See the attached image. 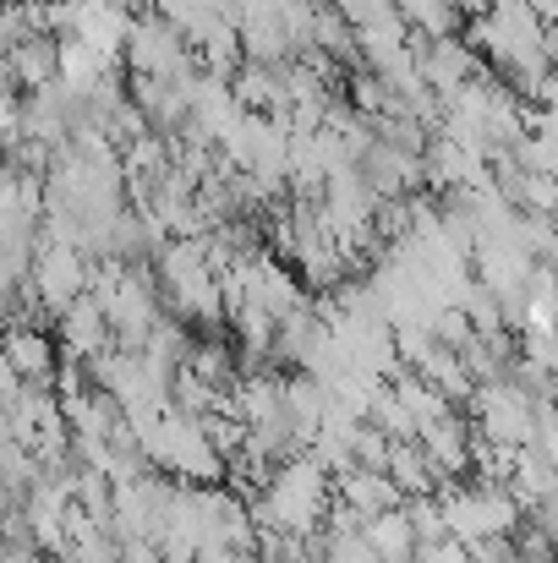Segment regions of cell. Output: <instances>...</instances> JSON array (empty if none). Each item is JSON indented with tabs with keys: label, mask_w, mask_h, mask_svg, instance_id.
<instances>
[{
	"label": "cell",
	"mask_w": 558,
	"mask_h": 563,
	"mask_svg": "<svg viewBox=\"0 0 558 563\" xmlns=\"http://www.w3.org/2000/svg\"><path fill=\"white\" fill-rule=\"evenodd\" d=\"M400 16L422 38H449L460 27V5L455 0H400Z\"/></svg>",
	"instance_id": "cb8c5ba5"
},
{
	"label": "cell",
	"mask_w": 558,
	"mask_h": 563,
	"mask_svg": "<svg viewBox=\"0 0 558 563\" xmlns=\"http://www.w3.org/2000/svg\"><path fill=\"white\" fill-rule=\"evenodd\" d=\"M154 274H160L171 318L203 323V329H214L225 318V290H219V268L208 257V235H171L154 257Z\"/></svg>",
	"instance_id": "6da1fadb"
},
{
	"label": "cell",
	"mask_w": 558,
	"mask_h": 563,
	"mask_svg": "<svg viewBox=\"0 0 558 563\" xmlns=\"http://www.w3.org/2000/svg\"><path fill=\"white\" fill-rule=\"evenodd\" d=\"M132 5L127 0H88V5H72V27H66V38H83V44H94L99 55H121V44H127V27H132Z\"/></svg>",
	"instance_id": "8fae6325"
},
{
	"label": "cell",
	"mask_w": 558,
	"mask_h": 563,
	"mask_svg": "<svg viewBox=\"0 0 558 563\" xmlns=\"http://www.w3.org/2000/svg\"><path fill=\"white\" fill-rule=\"evenodd\" d=\"M6 60H11L17 88H44V82L61 77V38L55 33H28L6 49Z\"/></svg>",
	"instance_id": "9a60e30c"
},
{
	"label": "cell",
	"mask_w": 558,
	"mask_h": 563,
	"mask_svg": "<svg viewBox=\"0 0 558 563\" xmlns=\"http://www.w3.org/2000/svg\"><path fill=\"white\" fill-rule=\"evenodd\" d=\"M0 356L17 367L22 383H55V367H61L55 340H50L39 323H17V329H6V334H0Z\"/></svg>",
	"instance_id": "7c38bea8"
},
{
	"label": "cell",
	"mask_w": 558,
	"mask_h": 563,
	"mask_svg": "<svg viewBox=\"0 0 558 563\" xmlns=\"http://www.w3.org/2000/svg\"><path fill=\"white\" fill-rule=\"evenodd\" d=\"M121 563H165L160 542H121Z\"/></svg>",
	"instance_id": "e575fe53"
},
{
	"label": "cell",
	"mask_w": 558,
	"mask_h": 563,
	"mask_svg": "<svg viewBox=\"0 0 558 563\" xmlns=\"http://www.w3.org/2000/svg\"><path fill=\"white\" fill-rule=\"evenodd\" d=\"M438 504H444V520H449V537L455 542H488V537H515L526 509L515 504L510 487L499 482H444L438 487Z\"/></svg>",
	"instance_id": "7a4b0ae2"
},
{
	"label": "cell",
	"mask_w": 558,
	"mask_h": 563,
	"mask_svg": "<svg viewBox=\"0 0 558 563\" xmlns=\"http://www.w3.org/2000/svg\"><path fill=\"white\" fill-rule=\"evenodd\" d=\"M335 498H340L346 509H357L362 520H372V515H383V509H400V504H405V493L394 487V476H389V471H372V465H351V471H340V476H335Z\"/></svg>",
	"instance_id": "4fadbf2b"
},
{
	"label": "cell",
	"mask_w": 558,
	"mask_h": 563,
	"mask_svg": "<svg viewBox=\"0 0 558 563\" xmlns=\"http://www.w3.org/2000/svg\"><path fill=\"white\" fill-rule=\"evenodd\" d=\"M285 410H291L302 443H313V432H318V421L329 410V383L318 373H291L285 377Z\"/></svg>",
	"instance_id": "ffe728a7"
},
{
	"label": "cell",
	"mask_w": 558,
	"mask_h": 563,
	"mask_svg": "<svg viewBox=\"0 0 558 563\" xmlns=\"http://www.w3.org/2000/svg\"><path fill=\"white\" fill-rule=\"evenodd\" d=\"M55 563H121V542L105 531V537H94V542H77V548H61V553H50Z\"/></svg>",
	"instance_id": "f546056e"
},
{
	"label": "cell",
	"mask_w": 558,
	"mask_h": 563,
	"mask_svg": "<svg viewBox=\"0 0 558 563\" xmlns=\"http://www.w3.org/2000/svg\"><path fill=\"white\" fill-rule=\"evenodd\" d=\"M471 563H526V553L515 548V537H488L471 542Z\"/></svg>",
	"instance_id": "1f68e13d"
},
{
	"label": "cell",
	"mask_w": 558,
	"mask_h": 563,
	"mask_svg": "<svg viewBox=\"0 0 558 563\" xmlns=\"http://www.w3.org/2000/svg\"><path fill=\"white\" fill-rule=\"evenodd\" d=\"M313 55H324V60H362L357 27H351L335 5H318V11H313Z\"/></svg>",
	"instance_id": "603a6c76"
},
{
	"label": "cell",
	"mask_w": 558,
	"mask_h": 563,
	"mask_svg": "<svg viewBox=\"0 0 558 563\" xmlns=\"http://www.w3.org/2000/svg\"><path fill=\"white\" fill-rule=\"evenodd\" d=\"M532 11H537V16L548 22V27H554V22H558V0H532Z\"/></svg>",
	"instance_id": "d590c367"
},
{
	"label": "cell",
	"mask_w": 558,
	"mask_h": 563,
	"mask_svg": "<svg viewBox=\"0 0 558 563\" xmlns=\"http://www.w3.org/2000/svg\"><path fill=\"white\" fill-rule=\"evenodd\" d=\"M230 82H236V99H241L247 110H258V115L291 110V104H285V71H280V66H258V60H241V66L230 71Z\"/></svg>",
	"instance_id": "e0dca14e"
},
{
	"label": "cell",
	"mask_w": 558,
	"mask_h": 563,
	"mask_svg": "<svg viewBox=\"0 0 558 563\" xmlns=\"http://www.w3.org/2000/svg\"><path fill=\"white\" fill-rule=\"evenodd\" d=\"M548 60H554V71H558V22L548 27Z\"/></svg>",
	"instance_id": "8d00e7d4"
},
{
	"label": "cell",
	"mask_w": 558,
	"mask_h": 563,
	"mask_svg": "<svg viewBox=\"0 0 558 563\" xmlns=\"http://www.w3.org/2000/svg\"><path fill=\"white\" fill-rule=\"evenodd\" d=\"M17 137H22V99L0 93V148H11Z\"/></svg>",
	"instance_id": "d6a6232c"
},
{
	"label": "cell",
	"mask_w": 558,
	"mask_h": 563,
	"mask_svg": "<svg viewBox=\"0 0 558 563\" xmlns=\"http://www.w3.org/2000/svg\"><path fill=\"white\" fill-rule=\"evenodd\" d=\"M362 165V176L372 181L378 197H411V191H422V154H411V148H400V143H383V137H372L368 154L357 159Z\"/></svg>",
	"instance_id": "30bf717a"
},
{
	"label": "cell",
	"mask_w": 558,
	"mask_h": 563,
	"mask_svg": "<svg viewBox=\"0 0 558 563\" xmlns=\"http://www.w3.org/2000/svg\"><path fill=\"white\" fill-rule=\"evenodd\" d=\"M351 27H368V22H383V16H394L400 11V0H329Z\"/></svg>",
	"instance_id": "4dcf8cb0"
},
{
	"label": "cell",
	"mask_w": 558,
	"mask_h": 563,
	"mask_svg": "<svg viewBox=\"0 0 558 563\" xmlns=\"http://www.w3.org/2000/svg\"><path fill=\"white\" fill-rule=\"evenodd\" d=\"M186 373H197L203 383H214L225 399H230V388H236V377H241V356H236V345H225V340H192V356L182 362Z\"/></svg>",
	"instance_id": "7402d4cb"
},
{
	"label": "cell",
	"mask_w": 558,
	"mask_h": 563,
	"mask_svg": "<svg viewBox=\"0 0 558 563\" xmlns=\"http://www.w3.org/2000/svg\"><path fill=\"white\" fill-rule=\"evenodd\" d=\"M154 362H165V367H182L186 356H192V334H186L182 318H165L160 312V323L149 329V345H143Z\"/></svg>",
	"instance_id": "484cf974"
},
{
	"label": "cell",
	"mask_w": 558,
	"mask_h": 563,
	"mask_svg": "<svg viewBox=\"0 0 558 563\" xmlns=\"http://www.w3.org/2000/svg\"><path fill=\"white\" fill-rule=\"evenodd\" d=\"M416 563H471V548L455 542V537H444L438 548H416Z\"/></svg>",
	"instance_id": "836d02e7"
},
{
	"label": "cell",
	"mask_w": 558,
	"mask_h": 563,
	"mask_svg": "<svg viewBox=\"0 0 558 563\" xmlns=\"http://www.w3.org/2000/svg\"><path fill=\"white\" fill-rule=\"evenodd\" d=\"M127 66L132 71H149V77H197V49L182 38L176 22H165L160 11H138L132 27H127V44H121Z\"/></svg>",
	"instance_id": "277c9868"
},
{
	"label": "cell",
	"mask_w": 558,
	"mask_h": 563,
	"mask_svg": "<svg viewBox=\"0 0 558 563\" xmlns=\"http://www.w3.org/2000/svg\"><path fill=\"white\" fill-rule=\"evenodd\" d=\"M362 537H368V548L383 563H411L416 559V531H411V520H405V504L362 520Z\"/></svg>",
	"instance_id": "44dd1931"
},
{
	"label": "cell",
	"mask_w": 558,
	"mask_h": 563,
	"mask_svg": "<svg viewBox=\"0 0 558 563\" xmlns=\"http://www.w3.org/2000/svg\"><path fill=\"white\" fill-rule=\"evenodd\" d=\"M554 563H558V559H554Z\"/></svg>",
	"instance_id": "74e56055"
},
{
	"label": "cell",
	"mask_w": 558,
	"mask_h": 563,
	"mask_svg": "<svg viewBox=\"0 0 558 563\" xmlns=\"http://www.w3.org/2000/svg\"><path fill=\"white\" fill-rule=\"evenodd\" d=\"M116 71V60L110 55H99L94 44H83V38H61V82H66V93H94L105 77Z\"/></svg>",
	"instance_id": "d6986e66"
},
{
	"label": "cell",
	"mask_w": 558,
	"mask_h": 563,
	"mask_svg": "<svg viewBox=\"0 0 558 563\" xmlns=\"http://www.w3.org/2000/svg\"><path fill=\"white\" fill-rule=\"evenodd\" d=\"M55 323H61V345H66V356H77V362H94V356L116 351V329H110L105 307H99L88 290H83L72 307H61Z\"/></svg>",
	"instance_id": "9c48e42d"
},
{
	"label": "cell",
	"mask_w": 558,
	"mask_h": 563,
	"mask_svg": "<svg viewBox=\"0 0 558 563\" xmlns=\"http://www.w3.org/2000/svg\"><path fill=\"white\" fill-rule=\"evenodd\" d=\"M471 438H477V427H471V416H466L460 405H449L444 416H433V421L416 432L422 454L433 460V471H438L444 482H460V476L471 471Z\"/></svg>",
	"instance_id": "52a82bcc"
},
{
	"label": "cell",
	"mask_w": 558,
	"mask_h": 563,
	"mask_svg": "<svg viewBox=\"0 0 558 563\" xmlns=\"http://www.w3.org/2000/svg\"><path fill=\"white\" fill-rule=\"evenodd\" d=\"M416 66H422V82H427L438 99L460 93L477 71H488V60H482L460 33H449V38H427V44L416 49Z\"/></svg>",
	"instance_id": "ba28073f"
},
{
	"label": "cell",
	"mask_w": 558,
	"mask_h": 563,
	"mask_svg": "<svg viewBox=\"0 0 558 563\" xmlns=\"http://www.w3.org/2000/svg\"><path fill=\"white\" fill-rule=\"evenodd\" d=\"M515 356L537 362L543 373H558V329H521V345Z\"/></svg>",
	"instance_id": "f1b7e54d"
},
{
	"label": "cell",
	"mask_w": 558,
	"mask_h": 563,
	"mask_svg": "<svg viewBox=\"0 0 558 563\" xmlns=\"http://www.w3.org/2000/svg\"><path fill=\"white\" fill-rule=\"evenodd\" d=\"M389 432H378L372 421H357V432H351V460L357 465H372V471H383V460H389Z\"/></svg>",
	"instance_id": "83f0119b"
},
{
	"label": "cell",
	"mask_w": 558,
	"mask_h": 563,
	"mask_svg": "<svg viewBox=\"0 0 558 563\" xmlns=\"http://www.w3.org/2000/svg\"><path fill=\"white\" fill-rule=\"evenodd\" d=\"M510 493H515V504H521L526 515L558 498V471H554V460H548L537 443H526V449H521L515 476H510Z\"/></svg>",
	"instance_id": "2e32d148"
},
{
	"label": "cell",
	"mask_w": 558,
	"mask_h": 563,
	"mask_svg": "<svg viewBox=\"0 0 558 563\" xmlns=\"http://www.w3.org/2000/svg\"><path fill=\"white\" fill-rule=\"evenodd\" d=\"M368 421L378 432H389V438H416V421H411V410L400 405V394L389 388V383H378V394H372V410Z\"/></svg>",
	"instance_id": "4316f807"
},
{
	"label": "cell",
	"mask_w": 558,
	"mask_h": 563,
	"mask_svg": "<svg viewBox=\"0 0 558 563\" xmlns=\"http://www.w3.org/2000/svg\"><path fill=\"white\" fill-rule=\"evenodd\" d=\"M61 410H66V427H72V438H110V432L127 421V410L116 405V394H105L99 383H88L83 394L61 399Z\"/></svg>",
	"instance_id": "5bb4252c"
},
{
	"label": "cell",
	"mask_w": 558,
	"mask_h": 563,
	"mask_svg": "<svg viewBox=\"0 0 558 563\" xmlns=\"http://www.w3.org/2000/svg\"><path fill=\"white\" fill-rule=\"evenodd\" d=\"M383 471L394 476V487H400L405 498H416V493H438V487H444V476L433 471V460L422 454V443H416V438H394V443H389Z\"/></svg>",
	"instance_id": "ac0fdd59"
},
{
	"label": "cell",
	"mask_w": 558,
	"mask_h": 563,
	"mask_svg": "<svg viewBox=\"0 0 558 563\" xmlns=\"http://www.w3.org/2000/svg\"><path fill=\"white\" fill-rule=\"evenodd\" d=\"M405 520H411V531H416V548H438V542L449 537V520H444L438 493H416V498H405Z\"/></svg>",
	"instance_id": "d4e9b609"
},
{
	"label": "cell",
	"mask_w": 558,
	"mask_h": 563,
	"mask_svg": "<svg viewBox=\"0 0 558 563\" xmlns=\"http://www.w3.org/2000/svg\"><path fill=\"white\" fill-rule=\"evenodd\" d=\"M543 410H548V405L526 399L510 377H488V383H477L471 399H466V416L477 421V432H488L493 443H515V449L537 443Z\"/></svg>",
	"instance_id": "3957f363"
},
{
	"label": "cell",
	"mask_w": 558,
	"mask_h": 563,
	"mask_svg": "<svg viewBox=\"0 0 558 563\" xmlns=\"http://www.w3.org/2000/svg\"><path fill=\"white\" fill-rule=\"evenodd\" d=\"M171 493H176V482L160 476V471H143V476H132V482H116V498H110V537H116V542H160Z\"/></svg>",
	"instance_id": "5b68a950"
},
{
	"label": "cell",
	"mask_w": 558,
	"mask_h": 563,
	"mask_svg": "<svg viewBox=\"0 0 558 563\" xmlns=\"http://www.w3.org/2000/svg\"><path fill=\"white\" fill-rule=\"evenodd\" d=\"M28 290L39 296L44 312L72 307V301L88 290V252H83V246H66V241H39V252H33V274H28Z\"/></svg>",
	"instance_id": "8992f818"
}]
</instances>
